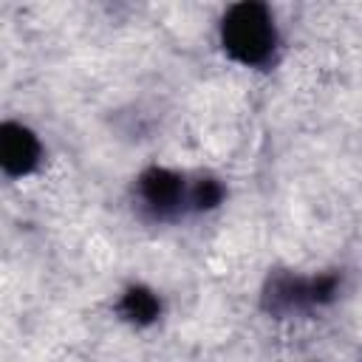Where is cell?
<instances>
[{
    "instance_id": "6da1fadb",
    "label": "cell",
    "mask_w": 362,
    "mask_h": 362,
    "mask_svg": "<svg viewBox=\"0 0 362 362\" xmlns=\"http://www.w3.org/2000/svg\"><path fill=\"white\" fill-rule=\"evenodd\" d=\"M221 45L235 62L246 68L266 65L277 48V28L272 11L263 3L252 0L229 6L221 20Z\"/></svg>"
},
{
    "instance_id": "7a4b0ae2",
    "label": "cell",
    "mask_w": 362,
    "mask_h": 362,
    "mask_svg": "<svg viewBox=\"0 0 362 362\" xmlns=\"http://www.w3.org/2000/svg\"><path fill=\"white\" fill-rule=\"evenodd\" d=\"M342 277L337 272H322L314 277H303L294 272H274L269 274L260 303L272 317H294L322 308L337 300Z\"/></svg>"
},
{
    "instance_id": "3957f363",
    "label": "cell",
    "mask_w": 362,
    "mask_h": 362,
    "mask_svg": "<svg viewBox=\"0 0 362 362\" xmlns=\"http://www.w3.org/2000/svg\"><path fill=\"white\" fill-rule=\"evenodd\" d=\"M139 209L156 221H173L189 212V181L167 167H147L136 178Z\"/></svg>"
},
{
    "instance_id": "277c9868",
    "label": "cell",
    "mask_w": 362,
    "mask_h": 362,
    "mask_svg": "<svg viewBox=\"0 0 362 362\" xmlns=\"http://www.w3.org/2000/svg\"><path fill=\"white\" fill-rule=\"evenodd\" d=\"M42 156V144L34 136V130H28L20 122H3L0 127V164L3 173L11 178H23L28 173L37 170Z\"/></svg>"
},
{
    "instance_id": "5b68a950",
    "label": "cell",
    "mask_w": 362,
    "mask_h": 362,
    "mask_svg": "<svg viewBox=\"0 0 362 362\" xmlns=\"http://www.w3.org/2000/svg\"><path fill=\"white\" fill-rule=\"evenodd\" d=\"M116 311L124 322L136 325V328H144V325H153L161 314V300L153 288L147 286H130L122 291L119 303H116Z\"/></svg>"
},
{
    "instance_id": "8992f818",
    "label": "cell",
    "mask_w": 362,
    "mask_h": 362,
    "mask_svg": "<svg viewBox=\"0 0 362 362\" xmlns=\"http://www.w3.org/2000/svg\"><path fill=\"white\" fill-rule=\"evenodd\" d=\"M226 189L218 178L212 175H201L195 181H189V212H209L215 206H221Z\"/></svg>"
}]
</instances>
